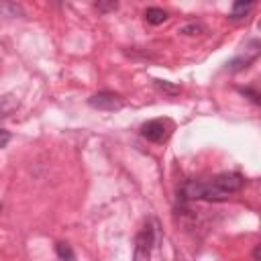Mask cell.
Masks as SVG:
<instances>
[{"mask_svg": "<svg viewBox=\"0 0 261 261\" xmlns=\"http://www.w3.org/2000/svg\"><path fill=\"white\" fill-rule=\"evenodd\" d=\"M171 122L169 120H161V118H157V120H149V122H145L143 126H141V135L147 139V141H153V143H163V141H167V137L171 135Z\"/></svg>", "mask_w": 261, "mask_h": 261, "instance_id": "obj_1", "label": "cell"}, {"mask_svg": "<svg viewBox=\"0 0 261 261\" xmlns=\"http://www.w3.org/2000/svg\"><path fill=\"white\" fill-rule=\"evenodd\" d=\"M151 249H153V230L145 226L135 239L133 261H151Z\"/></svg>", "mask_w": 261, "mask_h": 261, "instance_id": "obj_2", "label": "cell"}, {"mask_svg": "<svg viewBox=\"0 0 261 261\" xmlns=\"http://www.w3.org/2000/svg\"><path fill=\"white\" fill-rule=\"evenodd\" d=\"M88 104L92 108H98V110H108V112H114V110H120L122 108V98L118 94H112V92H98L94 96L88 98Z\"/></svg>", "mask_w": 261, "mask_h": 261, "instance_id": "obj_3", "label": "cell"}, {"mask_svg": "<svg viewBox=\"0 0 261 261\" xmlns=\"http://www.w3.org/2000/svg\"><path fill=\"white\" fill-rule=\"evenodd\" d=\"M212 184H214L220 192H224V194L230 196V194L239 192V190L245 186V179H243V175L237 173V171H224V173L216 175V177L212 179Z\"/></svg>", "mask_w": 261, "mask_h": 261, "instance_id": "obj_4", "label": "cell"}, {"mask_svg": "<svg viewBox=\"0 0 261 261\" xmlns=\"http://www.w3.org/2000/svg\"><path fill=\"white\" fill-rule=\"evenodd\" d=\"M18 104H20V100L16 94H2L0 96V120L10 116L18 108Z\"/></svg>", "mask_w": 261, "mask_h": 261, "instance_id": "obj_5", "label": "cell"}, {"mask_svg": "<svg viewBox=\"0 0 261 261\" xmlns=\"http://www.w3.org/2000/svg\"><path fill=\"white\" fill-rule=\"evenodd\" d=\"M145 18L149 24H163L167 20V12L163 8H157V6H151L145 10Z\"/></svg>", "mask_w": 261, "mask_h": 261, "instance_id": "obj_6", "label": "cell"}, {"mask_svg": "<svg viewBox=\"0 0 261 261\" xmlns=\"http://www.w3.org/2000/svg\"><path fill=\"white\" fill-rule=\"evenodd\" d=\"M153 86H155L159 92L167 94V96H175V94H179V86L169 84V82H165V80H153Z\"/></svg>", "mask_w": 261, "mask_h": 261, "instance_id": "obj_7", "label": "cell"}, {"mask_svg": "<svg viewBox=\"0 0 261 261\" xmlns=\"http://www.w3.org/2000/svg\"><path fill=\"white\" fill-rule=\"evenodd\" d=\"M251 6H253V2H251V0H249V2H234V4H232L230 18H243V16L251 10Z\"/></svg>", "mask_w": 261, "mask_h": 261, "instance_id": "obj_8", "label": "cell"}, {"mask_svg": "<svg viewBox=\"0 0 261 261\" xmlns=\"http://www.w3.org/2000/svg\"><path fill=\"white\" fill-rule=\"evenodd\" d=\"M55 251H57L61 261H75V255H73V251H71V247L67 243H57Z\"/></svg>", "mask_w": 261, "mask_h": 261, "instance_id": "obj_9", "label": "cell"}, {"mask_svg": "<svg viewBox=\"0 0 261 261\" xmlns=\"http://www.w3.org/2000/svg\"><path fill=\"white\" fill-rule=\"evenodd\" d=\"M255 59V55H249V57H237V59H232L230 63H228V69L230 71H239V69H243V67H249V63Z\"/></svg>", "mask_w": 261, "mask_h": 261, "instance_id": "obj_10", "label": "cell"}, {"mask_svg": "<svg viewBox=\"0 0 261 261\" xmlns=\"http://www.w3.org/2000/svg\"><path fill=\"white\" fill-rule=\"evenodd\" d=\"M94 6H96L98 12H110V10L118 8V2H114V0H110V2H96Z\"/></svg>", "mask_w": 261, "mask_h": 261, "instance_id": "obj_11", "label": "cell"}, {"mask_svg": "<svg viewBox=\"0 0 261 261\" xmlns=\"http://www.w3.org/2000/svg\"><path fill=\"white\" fill-rule=\"evenodd\" d=\"M179 33H184V35H198V33H202V27L200 24H186V27L179 29Z\"/></svg>", "mask_w": 261, "mask_h": 261, "instance_id": "obj_12", "label": "cell"}, {"mask_svg": "<svg viewBox=\"0 0 261 261\" xmlns=\"http://www.w3.org/2000/svg\"><path fill=\"white\" fill-rule=\"evenodd\" d=\"M241 94L249 96V100H251L253 104H259V94H257V92H253V90H249V88H241Z\"/></svg>", "mask_w": 261, "mask_h": 261, "instance_id": "obj_13", "label": "cell"}, {"mask_svg": "<svg viewBox=\"0 0 261 261\" xmlns=\"http://www.w3.org/2000/svg\"><path fill=\"white\" fill-rule=\"evenodd\" d=\"M10 141V135H8V130H2L0 128V149L2 147H6V143Z\"/></svg>", "mask_w": 261, "mask_h": 261, "instance_id": "obj_14", "label": "cell"}, {"mask_svg": "<svg viewBox=\"0 0 261 261\" xmlns=\"http://www.w3.org/2000/svg\"><path fill=\"white\" fill-rule=\"evenodd\" d=\"M253 259H255V261H259V245H257V247H255V251H253Z\"/></svg>", "mask_w": 261, "mask_h": 261, "instance_id": "obj_15", "label": "cell"}]
</instances>
